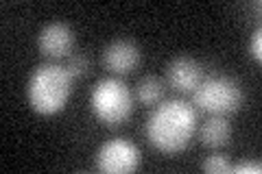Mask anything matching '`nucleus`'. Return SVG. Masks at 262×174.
<instances>
[{"label":"nucleus","instance_id":"3","mask_svg":"<svg viewBox=\"0 0 262 174\" xmlns=\"http://www.w3.org/2000/svg\"><path fill=\"white\" fill-rule=\"evenodd\" d=\"M90 105L98 120L107 127H118L134 111V96L122 79H101L90 94Z\"/></svg>","mask_w":262,"mask_h":174},{"label":"nucleus","instance_id":"13","mask_svg":"<svg viewBox=\"0 0 262 174\" xmlns=\"http://www.w3.org/2000/svg\"><path fill=\"white\" fill-rule=\"evenodd\" d=\"M249 55H251V59H256V61L262 59V31L260 29L253 31V35L249 37Z\"/></svg>","mask_w":262,"mask_h":174},{"label":"nucleus","instance_id":"2","mask_svg":"<svg viewBox=\"0 0 262 174\" xmlns=\"http://www.w3.org/2000/svg\"><path fill=\"white\" fill-rule=\"evenodd\" d=\"M72 79L66 65L59 63H42L31 72L27 83L29 105L37 113L51 115L61 111L70 98Z\"/></svg>","mask_w":262,"mask_h":174},{"label":"nucleus","instance_id":"14","mask_svg":"<svg viewBox=\"0 0 262 174\" xmlns=\"http://www.w3.org/2000/svg\"><path fill=\"white\" fill-rule=\"evenodd\" d=\"M232 172H236V174H260L262 165H260V161H243L238 165H234Z\"/></svg>","mask_w":262,"mask_h":174},{"label":"nucleus","instance_id":"7","mask_svg":"<svg viewBox=\"0 0 262 174\" xmlns=\"http://www.w3.org/2000/svg\"><path fill=\"white\" fill-rule=\"evenodd\" d=\"M166 81L175 92L190 94L199 87V83L203 81V68L201 63L192 59V57H175L166 68Z\"/></svg>","mask_w":262,"mask_h":174},{"label":"nucleus","instance_id":"10","mask_svg":"<svg viewBox=\"0 0 262 174\" xmlns=\"http://www.w3.org/2000/svg\"><path fill=\"white\" fill-rule=\"evenodd\" d=\"M136 94H138V101L144 103V105H155L164 98V83L158 77H144L138 81L136 85Z\"/></svg>","mask_w":262,"mask_h":174},{"label":"nucleus","instance_id":"12","mask_svg":"<svg viewBox=\"0 0 262 174\" xmlns=\"http://www.w3.org/2000/svg\"><path fill=\"white\" fill-rule=\"evenodd\" d=\"M66 68H68L70 77L72 79H79V77H85L88 70H90V59L83 53H77V55H70L68 61H66Z\"/></svg>","mask_w":262,"mask_h":174},{"label":"nucleus","instance_id":"9","mask_svg":"<svg viewBox=\"0 0 262 174\" xmlns=\"http://www.w3.org/2000/svg\"><path fill=\"white\" fill-rule=\"evenodd\" d=\"M232 127L225 120V115H212L201 124V142L208 148H221L229 142Z\"/></svg>","mask_w":262,"mask_h":174},{"label":"nucleus","instance_id":"4","mask_svg":"<svg viewBox=\"0 0 262 174\" xmlns=\"http://www.w3.org/2000/svg\"><path fill=\"white\" fill-rule=\"evenodd\" d=\"M194 105L201 111L212 115H227L241 109L243 105V87L232 77H210L199 83V87L192 92Z\"/></svg>","mask_w":262,"mask_h":174},{"label":"nucleus","instance_id":"6","mask_svg":"<svg viewBox=\"0 0 262 174\" xmlns=\"http://www.w3.org/2000/svg\"><path fill=\"white\" fill-rule=\"evenodd\" d=\"M37 46L42 51V55L51 57V59L70 57L72 48H75V31L66 22H51L39 31Z\"/></svg>","mask_w":262,"mask_h":174},{"label":"nucleus","instance_id":"1","mask_svg":"<svg viewBox=\"0 0 262 174\" xmlns=\"http://www.w3.org/2000/svg\"><path fill=\"white\" fill-rule=\"evenodd\" d=\"M146 137L162 153H182L196 131V111L190 103L164 101L146 120Z\"/></svg>","mask_w":262,"mask_h":174},{"label":"nucleus","instance_id":"5","mask_svg":"<svg viewBox=\"0 0 262 174\" xmlns=\"http://www.w3.org/2000/svg\"><path fill=\"white\" fill-rule=\"evenodd\" d=\"M94 165L98 172L107 174H129L140 165V151L129 139L114 137L107 139L96 153Z\"/></svg>","mask_w":262,"mask_h":174},{"label":"nucleus","instance_id":"11","mask_svg":"<svg viewBox=\"0 0 262 174\" xmlns=\"http://www.w3.org/2000/svg\"><path fill=\"white\" fill-rule=\"evenodd\" d=\"M201 168H203V172H208V174H225V172H232V165H229L227 157L223 153H212V155H208L206 159H203Z\"/></svg>","mask_w":262,"mask_h":174},{"label":"nucleus","instance_id":"8","mask_svg":"<svg viewBox=\"0 0 262 174\" xmlns=\"http://www.w3.org/2000/svg\"><path fill=\"white\" fill-rule=\"evenodd\" d=\"M140 57H142V53H140V48H138L136 41L120 37V39H114L105 46L103 63H105V68L114 74H129L131 70L138 68Z\"/></svg>","mask_w":262,"mask_h":174}]
</instances>
